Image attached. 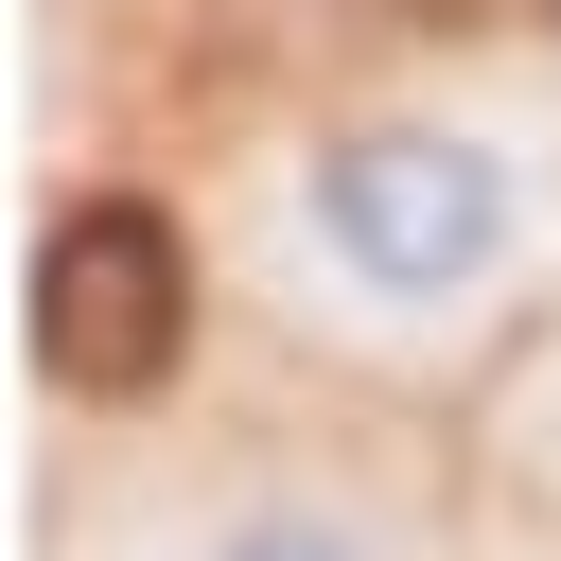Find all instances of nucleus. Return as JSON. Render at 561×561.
I'll return each mask as SVG.
<instances>
[{"mask_svg": "<svg viewBox=\"0 0 561 561\" xmlns=\"http://www.w3.org/2000/svg\"><path fill=\"white\" fill-rule=\"evenodd\" d=\"M298 245L368 316H473L526 263V158L491 123H438V105H368L298 158Z\"/></svg>", "mask_w": 561, "mask_h": 561, "instance_id": "f257e3e1", "label": "nucleus"}, {"mask_svg": "<svg viewBox=\"0 0 561 561\" xmlns=\"http://www.w3.org/2000/svg\"><path fill=\"white\" fill-rule=\"evenodd\" d=\"M193 561H386L351 508H316V491H245V508H210V543Z\"/></svg>", "mask_w": 561, "mask_h": 561, "instance_id": "7ed1b4c3", "label": "nucleus"}, {"mask_svg": "<svg viewBox=\"0 0 561 561\" xmlns=\"http://www.w3.org/2000/svg\"><path fill=\"white\" fill-rule=\"evenodd\" d=\"M175 316H193V263L123 193L35 245V351H53V386H158L175 368Z\"/></svg>", "mask_w": 561, "mask_h": 561, "instance_id": "f03ea898", "label": "nucleus"}]
</instances>
